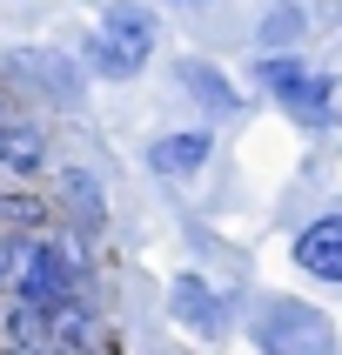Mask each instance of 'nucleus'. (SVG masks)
<instances>
[{
    "instance_id": "f8f14e48",
    "label": "nucleus",
    "mask_w": 342,
    "mask_h": 355,
    "mask_svg": "<svg viewBox=\"0 0 342 355\" xmlns=\"http://www.w3.org/2000/svg\"><path fill=\"white\" fill-rule=\"evenodd\" d=\"M14 275V248H7V235H0V282Z\"/></svg>"
},
{
    "instance_id": "9b49d317",
    "label": "nucleus",
    "mask_w": 342,
    "mask_h": 355,
    "mask_svg": "<svg viewBox=\"0 0 342 355\" xmlns=\"http://www.w3.org/2000/svg\"><path fill=\"white\" fill-rule=\"evenodd\" d=\"M67 195H74V208H80V228H101V188L80 168H67Z\"/></svg>"
},
{
    "instance_id": "6e6552de",
    "label": "nucleus",
    "mask_w": 342,
    "mask_h": 355,
    "mask_svg": "<svg viewBox=\"0 0 342 355\" xmlns=\"http://www.w3.org/2000/svg\"><path fill=\"white\" fill-rule=\"evenodd\" d=\"M47 329H54V309H40V302H20L14 315H7V342L14 349H54Z\"/></svg>"
},
{
    "instance_id": "423d86ee",
    "label": "nucleus",
    "mask_w": 342,
    "mask_h": 355,
    "mask_svg": "<svg viewBox=\"0 0 342 355\" xmlns=\"http://www.w3.org/2000/svg\"><path fill=\"white\" fill-rule=\"evenodd\" d=\"M40 161H47V141H40V128L0 107V168H7V175H40Z\"/></svg>"
},
{
    "instance_id": "7ed1b4c3",
    "label": "nucleus",
    "mask_w": 342,
    "mask_h": 355,
    "mask_svg": "<svg viewBox=\"0 0 342 355\" xmlns=\"http://www.w3.org/2000/svg\"><path fill=\"white\" fill-rule=\"evenodd\" d=\"M14 268H20V275H14L20 282V302H40V309H60V302H74V288H80L74 255L54 248V241H34Z\"/></svg>"
},
{
    "instance_id": "f257e3e1",
    "label": "nucleus",
    "mask_w": 342,
    "mask_h": 355,
    "mask_svg": "<svg viewBox=\"0 0 342 355\" xmlns=\"http://www.w3.org/2000/svg\"><path fill=\"white\" fill-rule=\"evenodd\" d=\"M255 74H262V87H268L296 121H309V128H342V80L336 74H316V67L296 60V54L262 60Z\"/></svg>"
},
{
    "instance_id": "9d476101",
    "label": "nucleus",
    "mask_w": 342,
    "mask_h": 355,
    "mask_svg": "<svg viewBox=\"0 0 342 355\" xmlns=\"http://www.w3.org/2000/svg\"><path fill=\"white\" fill-rule=\"evenodd\" d=\"M181 80H188V87H195V94L208 101L215 114H235V87H228V80H221L215 67H201V60H188V67H181Z\"/></svg>"
},
{
    "instance_id": "39448f33",
    "label": "nucleus",
    "mask_w": 342,
    "mask_h": 355,
    "mask_svg": "<svg viewBox=\"0 0 342 355\" xmlns=\"http://www.w3.org/2000/svg\"><path fill=\"white\" fill-rule=\"evenodd\" d=\"M296 261L316 282H342V215H322L296 235Z\"/></svg>"
},
{
    "instance_id": "f03ea898",
    "label": "nucleus",
    "mask_w": 342,
    "mask_h": 355,
    "mask_svg": "<svg viewBox=\"0 0 342 355\" xmlns=\"http://www.w3.org/2000/svg\"><path fill=\"white\" fill-rule=\"evenodd\" d=\"M148 54H155V14L135 7V0H114L94 27V74L128 80V74H141Z\"/></svg>"
},
{
    "instance_id": "20e7f679",
    "label": "nucleus",
    "mask_w": 342,
    "mask_h": 355,
    "mask_svg": "<svg viewBox=\"0 0 342 355\" xmlns=\"http://www.w3.org/2000/svg\"><path fill=\"white\" fill-rule=\"evenodd\" d=\"M262 349H329V315H316V309H302V302H275L268 315H262L255 329Z\"/></svg>"
},
{
    "instance_id": "1a4fd4ad",
    "label": "nucleus",
    "mask_w": 342,
    "mask_h": 355,
    "mask_svg": "<svg viewBox=\"0 0 342 355\" xmlns=\"http://www.w3.org/2000/svg\"><path fill=\"white\" fill-rule=\"evenodd\" d=\"M175 315L188 322V329H221V309H215V295L201 288L195 275H181L175 282Z\"/></svg>"
},
{
    "instance_id": "0eeeda50",
    "label": "nucleus",
    "mask_w": 342,
    "mask_h": 355,
    "mask_svg": "<svg viewBox=\"0 0 342 355\" xmlns=\"http://www.w3.org/2000/svg\"><path fill=\"white\" fill-rule=\"evenodd\" d=\"M201 161H208V135H168L148 148V168L155 175H195Z\"/></svg>"
}]
</instances>
